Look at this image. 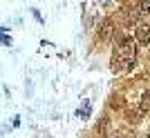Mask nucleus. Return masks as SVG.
<instances>
[{"instance_id":"nucleus-1","label":"nucleus","mask_w":150,"mask_h":138,"mask_svg":"<svg viewBox=\"0 0 150 138\" xmlns=\"http://www.w3.org/2000/svg\"><path fill=\"white\" fill-rule=\"evenodd\" d=\"M134 60H137V45L132 38H125L112 56V69L114 71H128L134 65Z\"/></svg>"},{"instance_id":"nucleus-2","label":"nucleus","mask_w":150,"mask_h":138,"mask_svg":"<svg viewBox=\"0 0 150 138\" xmlns=\"http://www.w3.org/2000/svg\"><path fill=\"white\" fill-rule=\"evenodd\" d=\"M134 40H137L139 45L148 47L150 45V25H146V22L137 25V29H134Z\"/></svg>"},{"instance_id":"nucleus-3","label":"nucleus","mask_w":150,"mask_h":138,"mask_svg":"<svg viewBox=\"0 0 150 138\" xmlns=\"http://www.w3.org/2000/svg\"><path fill=\"white\" fill-rule=\"evenodd\" d=\"M141 109H144V112H148V109H150V89L144 94V98H141Z\"/></svg>"},{"instance_id":"nucleus-4","label":"nucleus","mask_w":150,"mask_h":138,"mask_svg":"<svg viewBox=\"0 0 150 138\" xmlns=\"http://www.w3.org/2000/svg\"><path fill=\"white\" fill-rule=\"evenodd\" d=\"M139 9H141V13L150 16V0H139Z\"/></svg>"},{"instance_id":"nucleus-5","label":"nucleus","mask_w":150,"mask_h":138,"mask_svg":"<svg viewBox=\"0 0 150 138\" xmlns=\"http://www.w3.org/2000/svg\"><path fill=\"white\" fill-rule=\"evenodd\" d=\"M110 31H112V25H110V22H105V27L101 29V36H103V38H108V36H110Z\"/></svg>"},{"instance_id":"nucleus-6","label":"nucleus","mask_w":150,"mask_h":138,"mask_svg":"<svg viewBox=\"0 0 150 138\" xmlns=\"http://www.w3.org/2000/svg\"><path fill=\"white\" fill-rule=\"evenodd\" d=\"M144 138H150V134H148V136H144Z\"/></svg>"}]
</instances>
